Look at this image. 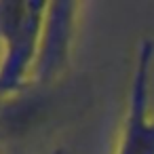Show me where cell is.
<instances>
[{"label":"cell","mask_w":154,"mask_h":154,"mask_svg":"<svg viewBox=\"0 0 154 154\" xmlns=\"http://www.w3.org/2000/svg\"><path fill=\"white\" fill-rule=\"evenodd\" d=\"M47 9V2H0V99L32 82Z\"/></svg>","instance_id":"obj_1"},{"label":"cell","mask_w":154,"mask_h":154,"mask_svg":"<svg viewBox=\"0 0 154 154\" xmlns=\"http://www.w3.org/2000/svg\"><path fill=\"white\" fill-rule=\"evenodd\" d=\"M152 61H154V40L143 38L137 47L116 154H154V116L150 114Z\"/></svg>","instance_id":"obj_2"},{"label":"cell","mask_w":154,"mask_h":154,"mask_svg":"<svg viewBox=\"0 0 154 154\" xmlns=\"http://www.w3.org/2000/svg\"><path fill=\"white\" fill-rule=\"evenodd\" d=\"M76 11H78V5H74V2L49 5L42 40H40V51H38V59H36L30 85L51 82L66 70V63L70 57Z\"/></svg>","instance_id":"obj_3"},{"label":"cell","mask_w":154,"mask_h":154,"mask_svg":"<svg viewBox=\"0 0 154 154\" xmlns=\"http://www.w3.org/2000/svg\"><path fill=\"white\" fill-rule=\"evenodd\" d=\"M0 103H2V99H0Z\"/></svg>","instance_id":"obj_4"}]
</instances>
